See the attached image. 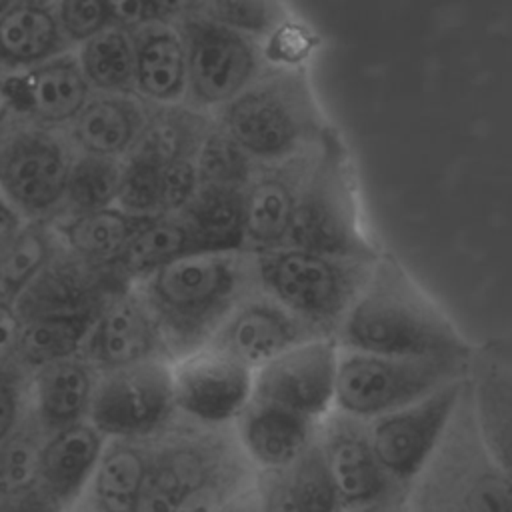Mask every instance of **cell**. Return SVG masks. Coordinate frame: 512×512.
I'll return each instance as SVG.
<instances>
[{"label": "cell", "mask_w": 512, "mask_h": 512, "mask_svg": "<svg viewBox=\"0 0 512 512\" xmlns=\"http://www.w3.org/2000/svg\"><path fill=\"white\" fill-rule=\"evenodd\" d=\"M334 340L344 350L400 358H470L474 350L434 296L384 248Z\"/></svg>", "instance_id": "obj_1"}, {"label": "cell", "mask_w": 512, "mask_h": 512, "mask_svg": "<svg viewBox=\"0 0 512 512\" xmlns=\"http://www.w3.org/2000/svg\"><path fill=\"white\" fill-rule=\"evenodd\" d=\"M150 308L170 360L202 348L240 300L258 290L248 250H196L134 284Z\"/></svg>", "instance_id": "obj_2"}, {"label": "cell", "mask_w": 512, "mask_h": 512, "mask_svg": "<svg viewBox=\"0 0 512 512\" xmlns=\"http://www.w3.org/2000/svg\"><path fill=\"white\" fill-rule=\"evenodd\" d=\"M214 120L256 164L302 156L314 150L330 128L300 64L268 66L214 112Z\"/></svg>", "instance_id": "obj_3"}, {"label": "cell", "mask_w": 512, "mask_h": 512, "mask_svg": "<svg viewBox=\"0 0 512 512\" xmlns=\"http://www.w3.org/2000/svg\"><path fill=\"white\" fill-rule=\"evenodd\" d=\"M284 246L362 260L382 252L364 226L352 158L332 126L304 178Z\"/></svg>", "instance_id": "obj_4"}, {"label": "cell", "mask_w": 512, "mask_h": 512, "mask_svg": "<svg viewBox=\"0 0 512 512\" xmlns=\"http://www.w3.org/2000/svg\"><path fill=\"white\" fill-rule=\"evenodd\" d=\"M256 286L314 336L334 338L364 288L374 260L280 246L258 252Z\"/></svg>", "instance_id": "obj_5"}, {"label": "cell", "mask_w": 512, "mask_h": 512, "mask_svg": "<svg viewBox=\"0 0 512 512\" xmlns=\"http://www.w3.org/2000/svg\"><path fill=\"white\" fill-rule=\"evenodd\" d=\"M470 358H400L340 348L334 412L362 422L466 380Z\"/></svg>", "instance_id": "obj_6"}, {"label": "cell", "mask_w": 512, "mask_h": 512, "mask_svg": "<svg viewBox=\"0 0 512 512\" xmlns=\"http://www.w3.org/2000/svg\"><path fill=\"white\" fill-rule=\"evenodd\" d=\"M74 156L64 130L20 120L0 132V192L26 220H48L64 206Z\"/></svg>", "instance_id": "obj_7"}, {"label": "cell", "mask_w": 512, "mask_h": 512, "mask_svg": "<svg viewBox=\"0 0 512 512\" xmlns=\"http://www.w3.org/2000/svg\"><path fill=\"white\" fill-rule=\"evenodd\" d=\"M466 380L366 422V434L384 472L404 490L426 470L466 394Z\"/></svg>", "instance_id": "obj_8"}, {"label": "cell", "mask_w": 512, "mask_h": 512, "mask_svg": "<svg viewBox=\"0 0 512 512\" xmlns=\"http://www.w3.org/2000/svg\"><path fill=\"white\" fill-rule=\"evenodd\" d=\"M176 416L170 360L164 358L100 372L88 420L106 438L154 440Z\"/></svg>", "instance_id": "obj_9"}, {"label": "cell", "mask_w": 512, "mask_h": 512, "mask_svg": "<svg viewBox=\"0 0 512 512\" xmlns=\"http://www.w3.org/2000/svg\"><path fill=\"white\" fill-rule=\"evenodd\" d=\"M178 26L188 50L186 104L198 110L218 112L268 68L258 42L202 14L182 20Z\"/></svg>", "instance_id": "obj_10"}, {"label": "cell", "mask_w": 512, "mask_h": 512, "mask_svg": "<svg viewBox=\"0 0 512 512\" xmlns=\"http://www.w3.org/2000/svg\"><path fill=\"white\" fill-rule=\"evenodd\" d=\"M176 414L204 428H232L252 400L254 370L202 346L170 360Z\"/></svg>", "instance_id": "obj_11"}, {"label": "cell", "mask_w": 512, "mask_h": 512, "mask_svg": "<svg viewBox=\"0 0 512 512\" xmlns=\"http://www.w3.org/2000/svg\"><path fill=\"white\" fill-rule=\"evenodd\" d=\"M340 346L334 338H308L254 372L252 400L322 424L334 412Z\"/></svg>", "instance_id": "obj_12"}, {"label": "cell", "mask_w": 512, "mask_h": 512, "mask_svg": "<svg viewBox=\"0 0 512 512\" xmlns=\"http://www.w3.org/2000/svg\"><path fill=\"white\" fill-rule=\"evenodd\" d=\"M318 446L342 512H378L408 496L380 466L366 422L332 412L320 424Z\"/></svg>", "instance_id": "obj_13"}, {"label": "cell", "mask_w": 512, "mask_h": 512, "mask_svg": "<svg viewBox=\"0 0 512 512\" xmlns=\"http://www.w3.org/2000/svg\"><path fill=\"white\" fill-rule=\"evenodd\" d=\"M130 288L108 266L92 264L62 246L14 302L22 322L40 316L98 314L120 290Z\"/></svg>", "instance_id": "obj_14"}, {"label": "cell", "mask_w": 512, "mask_h": 512, "mask_svg": "<svg viewBox=\"0 0 512 512\" xmlns=\"http://www.w3.org/2000/svg\"><path fill=\"white\" fill-rule=\"evenodd\" d=\"M468 400L484 450L512 478V330L472 350Z\"/></svg>", "instance_id": "obj_15"}, {"label": "cell", "mask_w": 512, "mask_h": 512, "mask_svg": "<svg viewBox=\"0 0 512 512\" xmlns=\"http://www.w3.org/2000/svg\"><path fill=\"white\" fill-rule=\"evenodd\" d=\"M82 356L100 372L170 360L164 336L136 286L120 290L100 308Z\"/></svg>", "instance_id": "obj_16"}, {"label": "cell", "mask_w": 512, "mask_h": 512, "mask_svg": "<svg viewBox=\"0 0 512 512\" xmlns=\"http://www.w3.org/2000/svg\"><path fill=\"white\" fill-rule=\"evenodd\" d=\"M314 336L276 300L254 290L220 324L208 346L258 370L288 348Z\"/></svg>", "instance_id": "obj_17"}, {"label": "cell", "mask_w": 512, "mask_h": 512, "mask_svg": "<svg viewBox=\"0 0 512 512\" xmlns=\"http://www.w3.org/2000/svg\"><path fill=\"white\" fill-rule=\"evenodd\" d=\"M318 146L286 162L256 166L244 188V250L258 254L286 244L298 194Z\"/></svg>", "instance_id": "obj_18"}, {"label": "cell", "mask_w": 512, "mask_h": 512, "mask_svg": "<svg viewBox=\"0 0 512 512\" xmlns=\"http://www.w3.org/2000/svg\"><path fill=\"white\" fill-rule=\"evenodd\" d=\"M320 424L250 400L232 426L238 448L258 474L284 472L318 440Z\"/></svg>", "instance_id": "obj_19"}, {"label": "cell", "mask_w": 512, "mask_h": 512, "mask_svg": "<svg viewBox=\"0 0 512 512\" xmlns=\"http://www.w3.org/2000/svg\"><path fill=\"white\" fill-rule=\"evenodd\" d=\"M12 78L22 120L44 128L68 126L94 94L78 56L70 52L12 74Z\"/></svg>", "instance_id": "obj_20"}, {"label": "cell", "mask_w": 512, "mask_h": 512, "mask_svg": "<svg viewBox=\"0 0 512 512\" xmlns=\"http://www.w3.org/2000/svg\"><path fill=\"white\" fill-rule=\"evenodd\" d=\"M106 436L90 422L50 432L40 456V492L62 512L84 496L106 446Z\"/></svg>", "instance_id": "obj_21"}, {"label": "cell", "mask_w": 512, "mask_h": 512, "mask_svg": "<svg viewBox=\"0 0 512 512\" xmlns=\"http://www.w3.org/2000/svg\"><path fill=\"white\" fill-rule=\"evenodd\" d=\"M136 80L134 94L146 106H170L186 102L188 50L178 24L154 20L136 32Z\"/></svg>", "instance_id": "obj_22"}, {"label": "cell", "mask_w": 512, "mask_h": 512, "mask_svg": "<svg viewBox=\"0 0 512 512\" xmlns=\"http://www.w3.org/2000/svg\"><path fill=\"white\" fill-rule=\"evenodd\" d=\"M100 370L82 354L30 372V414L46 434L88 420Z\"/></svg>", "instance_id": "obj_23"}, {"label": "cell", "mask_w": 512, "mask_h": 512, "mask_svg": "<svg viewBox=\"0 0 512 512\" xmlns=\"http://www.w3.org/2000/svg\"><path fill=\"white\" fill-rule=\"evenodd\" d=\"M146 114L148 106L136 94L94 92L64 132L76 152L122 160L134 148Z\"/></svg>", "instance_id": "obj_24"}, {"label": "cell", "mask_w": 512, "mask_h": 512, "mask_svg": "<svg viewBox=\"0 0 512 512\" xmlns=\"http://www.w3.org/2000/svg\"><path fill=\"white\" fill-rule=\"evenodd\" d=\"M150 452L152 440L108 438L80 500L88 512H138Z\"/></svg>", "instance_id": "obj_25"}, {"label": "cell", "mask_w": 512, "mask_h": 512, "mask_svg": "<svg viewBox=\"0 0 512 512\" xmlns=\"http://www.w3.org/2000/svg\"><path fill=\"white\" fill-rule=\"evenodd\" d=\"M212 124L214 114L186 102L148 106L144 128L128 156L164 170L172 162L196 156Z\"/></svg>", "instance_id": "obj_26"}, {"label": "cell", "mask_w": 512, "mask_h": 512, "mask_svg": "<svg viewBox=\"0 0 512 512\" xmlns=\"http://www.w3.org/2000/svg\"><path fill=\"white\" fill-rule=\"evenodd\" d=\"M54 4L16 0L0 14V62L32 68L68 48Z\"/></svg>", "instance_id": "obj_27"}, {"label": "cell", "mask_w": 512, "mask_h": 512, "mask_svg": "<svg viewBox=\"0 0 512 512\" xmlns=\"http://www.w3.org/2000/svg\"><path fill=\"white\" fill-rule=\"evenodd\" d=\"M150 218L154 216H134L114 204L88 214L64 216L56 234L62 246L76 256L112 268Z\"/></svg>", "instance_id": "obj_28"}, {"label": "cell", "mask_w": 512, "mask_h": 512, "mask_svg": "<svg viewBox=\"0 0 512 512\" xmlns=\"http://www.w3.org/2000/svg\"><path fill=\"white\" fill-rule=\"evenodd\" d=\"M244 188L198 186L190 204L178 214L198 250H244Z\"/></svg>", "instance_id": "obj_29"}, {"label": "cell", "mask_w": 512, "mask_h": 512, "mask_svg": "<svg viewBox=\"0 0 512 512\" xmlns=\"http://www.w3.org/2000/svg\"><path fill=\"white\" fill-rule=\"evenodd\" d=\"M196 250V242L182 218L160 214L138 230L112 268L128 286H134L164 264Z\"/></svg>", "instance_id": "obj_30"}, {"label": "cell", "mask_w": 512, "mask_h": 512, "mask_svg": "<svg viewBox=\"0 0 512 512\" xmlns=\"http://www.w3.org/2000/svg\"><path fill=\"white\" fill-rule=\"evenodd\" d=\"M76 56L94 92L134 94L136 46L130 30L110 24L80 44Z\"/></svg>", "instance_id": "obj_31"}, {"label": "cell", "mask_w": 512, "mask_h": 512, "mask_svg": "<svg viewBox=\"0 0 512 512\" xmlns=\"http://www.w3.org/2000/svg\"><path fill=\"white\" fill-rule=\"evenodd\" d=\"M96 314L40 316L24 320L16 360L30 372L64 358L82 354Z\"/></svg>", "instance_id": "obj_32"}, {"label": "cell", "mask_w": 512, "mask_h": 512, "mask_svg": "<svg viewBox=\"0 0 512 512\" xmlns=\"http://www.w3.org/2000/svg\"><path fill=\"white\" fill-rule=\"evenodd\" d=\"M60 248L48 220H28L14 242L0 254V300L16 302Z\"/></svg>", "instance_id": "obj_33"}, {"label": "cell", "mask_w": 512, "mask_h": 512, "mask_svg": "<svg viewBox=\"0 0 512 512\" xmlns=\"http://www.w3.org/2000/svg\"><path fill=\"white\" fill-rule=\"evenodd\" d=\"M46 436L28 410L18 430L0 446V506L38 490L40 456Z\"/></svg>", "instance_id": "obj_34"}, {"label": "cell", "mask_w": 512, "mask_h": 512, "mask_svg": "<svg viewBox=\"0 0 512 512\" xmlns=\"http://www.w3.org/2000/svg\"><path fill=\"white\" fill-rule=\"evenodd\" d=\"M122 180V160L76 152L60 212L78 216L116 204Z\"/></svg>", "instance_id": "obj_35"}, {"label": "cell", "mask_w": 512, "mask_h": 512, "mask_svg": "<svg viewBox=\"0 0 512 512\" xmlns=\"http://www.w3.org/2000/svg\"><path fill=\"white\" fill-rule=\"evenodd\" d=\"M198 14L254 42L276 36L288 24L284 0H204Z\"/></svg>", "instance_id": "obj_36"}, {"label": "cell", "mask_w": 512, "mask_h": 512, "mask_svg": "<svg viewBox=\"0 0 512 512\" xmlns=\"http://www.w3.org/2000/svg\"><path fill=\"white\" fill-rule=\"evenodd\" d=\"M278 474L298 512H342L318 440L294 466Z\"/></svg>", "instance_id": "obj_37"}, {"label": "cell", "mask_w": 512, "mask_h": 512, "mask_svg": "<svg viewBox=\"0 0 512 512\" xmlns=\"http://www.w3.org/2000/svg\"><path fill=\"white\" fill-rule=\"evenodd\" d=\"M200 184L246 186L256 170V162L216 124L204 136L196 152Z\"/></svg>", "instance_id": "obj_38"}, {"label": "cell", "mask_w": 512, "mask_h": 512, "mask_svg": "<svg viewBox=\"0 0 512 512\" xmlns=\"http://www.w3.org/2000/svg\"><path fill=\"white\" fill-rule=\"evenodd\" d=\"M162 172L164 170L138 158H122V180L116 206L134 216H160L158 196Z\"/></svg>", "instance_id": "obj_39"}, {"label": "cell", "mask_w": 512, "mask_h": 512, "mask_svg": "<svg viewBox=\"0 0 512 512\" xmlns=\"http://www.w3.org/2000/svg\"><path fill=\"white\" fill-rule=\"evenodd\" d=\"M30 406V370L18 360L0 364V446L18 430Z\"/></svg>", "instance_id": "obj_40"}, {"label": "cell", "mask_w": 512, "mask_h": 512, "mask_svg": "<svg viewBox=\"0 0 512 512\" xmlns=\"http://www.w3.org/2000/svg\"><path fill=\"white\" fill-rule=\"evenodd\" d=\"M408 504L412 512H468L454 484L434 462V458L412 484Z\"/></svg>", "instance_id": "obj_41"}, {"label": "cell", "mask_w": 512, "mask_h": 512, "mask_svg": "<svg viewBox=\"0 0 512 512\" xmlns=\"http://www.w3.org/2000/svg\"><path fill=\"white\" fill-rule=\"evenodd\" d=\"M54 10L70 46L84 44L112 24L104 0H56Z\"/></svg>", "instance_id": "obj_42"}, {"label": "cell", "mask_w": 512, "mask_h": 512, "mask_svg": "<svg viewBox=\"0 0 512 512\" xmlns=\"http://www.w3.org/2000/svg\"><path fill=\"white\" fill-rule=\"evenodd\" d=\"M198 186H200V174H198L194 156L168 164L160 178L158 214L178 216L190 204Z\"/></svg>", "instance_id": "obj_43"}, {"label": "cell", "mask_w": 512, "mask_h": 512, "mask_svg": "<svg viewBox=\"0 0 512 512\" xmlns=\"http://www.w3.org/2000/svg\"><path fill=\"white\" fill-rule=\"evenodd\" d=\"M104 4L110 22L130 32H136L154 20H162L154 0H104Z\"/></svg>", "instance_id": "obj_44"}, {"label": "cell", "mask_w": 512, "mask_h": 512, "mask_svg": "<svg viewBox=\"0 0 512 512\" xmlns=\"http://www.w3.org/2000/svg\"><path fill=\"white\" fill-rule=\"evenodd\" d=\"M22 318L12 302L0 300V364L16 360L20 334H22Z\"/></svg>", "instance_id": "obj_45"}, {"label": "cell", "mask_w": 512, "mask_h": 512, "mask_svg": "<svg viewBox=\"0 0 512 512\" xmlns=\"http://www.w3.org/2000/svg\"><path fill=\"white\" fill-rule=\"evenodd\" d=\"M26 222L22 212L0 192V254L14 242Z\"/></svg>", "instance_id": "obj_46"}, {"label": "cell", "mask_w": 512, "mask_h": 512, "mask_svg": "<svg viewBox=\"0 0 512 512\" xmlns=\"http://www.w3.org/2000/svg\"><path fill=\"white\" fill-rule=\"evenodd\" d=\"M20 106L12 76H0V132L20 122Z\"/></svg>", "instance_id": "obj_47"}, {"label": "cell", "mask_w": 512, "mask_h": 512, "mask_svg": "<svg viewBox=\"0 0 512 512\" xmlns=\"http://www.w3.org/2000/svg\"><path fill=\"white\" fill-rule=\"evenodd\" d=\"M204 0H154L158 14L162 20L180 24L182 20L196 16L202 8Z\"/></svg>", "instance_id": "obj_48"}, {"label": "cell", "mask_w": 512, "mask_h": 512, "mask_svg": "<svg viewBox=\"0 0 512 512\" xmlns=\"http://www.w3.org/2000/svg\"><path fill=\"white\" fill-rule=\"evenodd\" d=\"M218 512H262L260 494H258V482L250 490H246L244 494L234 498L230 504H226Z\"/></svg>", "instance_id": "obj_49"}, {"label": "cell", "mask_w": 512, "mask_h": 512, "mask_svg": "<svg viewBox=\"0 0 512 512\" xmlns=\"http://www.w3.org/2000/svg\"><path fill=\"white\" fill-rule=\"evenodd\" d=\"M378 512H412V510H410V504H408V496H406L404 500H400V502H394V504H390L388 508H384V510H378Z\"/></svg>", "instance_id": "obj_50"}, {"label": "cell", "mask_w": 512, "mask_h": 512, "mask_svg": "<svg viewBox=\"0 0 512 512\" xmlns=\"http://www.w3.org/2000/svg\"><path fill=\"white\" fill-rule=\"evenodd\" d=\"M16 0H0V14H4Z\"/></svg>", "instance_id": "obj_51"}, {"label": "cell", "mask_w": 512, "mask_h": 512, "mask_svg": "<svg viewBox=\"0 0 512 512\" xmlns=\"http://www.w3.org/2000/svg\"><path fill=\"white\" fill-rule=\"evenodd\" d=\"M34 2H44V4H54L56 0H34Z\"/></svg>", "instance_id": "obj_52"}]
</instances>
